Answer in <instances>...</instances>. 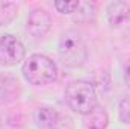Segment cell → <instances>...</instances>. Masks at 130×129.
Here are the masks:
<instances>
[{
  "mask_svg": "<svg viewBox=\"0 0 130 129\" xmlns=\"http://www.w3.org/2000/svg\"><path fill=\"white\" fill-rule=\"evenodd\" d=\"M65 102L77 114L86 115L98 106L97 93L92 84L86 81H74L70 82L65 88Z\"/></svg>",
  "mask_w": 130,
  "mask_h": 129,
  "instance_id": "2",
  "label": "cell"
},
{
  "mask_svg": "<svg viewBox=\"0 0 130 129\" xmlns=\"http://www.w3.org/2000/svg\"><path fill=\"white\" fill-rule=\"evenodd\" d=\"M20 84L9 74H0V105L9 103L20 96Z\"/></svg>",
  "mask_w": 130,
  "mask_h": 129,
  "instance_id": "8",
  "label": "cell"
},
{
  "mask_svg": "<svg viewBox=\"0 0 130 129\" xmlns=\"http://www.w3.org/2000/svg\"><path fill=\"white\" fill-rule=\"evenodd\" d=\"M59 58L65 67L77 68L85 64L88 58V47L77 31H67L59 38Z\"/></svg>",
  "mask_w": 130,
  "mask_h": 129,
  "instance_id": "3",
  "label": "cell"
},
{
  "mask_svg": "<svg viewBox=\"0 0 130 129\" xmlns=\"http://www.w3.org/2000/svg\"><path fill=\"white\" fill-rule=\"evenodd\" d=\"M97 6L94 2H79V8L73 14L74 21L77 23H92L95 20Z\"/></svg>",
  "mask_w": 130,
  "mask_h": 129,
  "instance_id": "10",
  "label": "cell"
},
{
  "mask_svg": "<svg viewBox=\"0 0 130 129\" xmlns=\"http://www.w3.org/2000/svg\"><path fill=\"white\" fill-rule=\"evenodd\" d=\"M107 123H109L107 112L104 111V108L97 106L94 111H91L89 114L85 115L82 126H83V129H106Z\"/></svg>",
  "mask_w": 130,
  "mask_h": 129,
  "instance_id": "9",
  "label": "cell"
},
{
  "mask_svg": "<svg viewBox=\"0 0 130 129\" xmlns=\"http://www.w3.org/2000/svg\"><path fill=\"white\" fill-rule=\"evenodd\" d=\"M21 73L29 84L42 87L58 79V65L45 55L33 53L23 62Z\"/></svg>",
  "mask_w": 130,
  "mask_h": 129,
  "instance_id": "1",
  "label": "cell"
},
{
  "mask_svg": "<svg viewBox=\"0 0 130 129\" xmlns=\"http://www.w3.org/2000/svg\"><path fill=\"white\" fill-rule=\"evenodd\" d=\"M52 28V17L50 14L42 9V8H36L27 17V23H26V29L35 38H41L50 31Z\"/></svg>",
  "mask_w": 130,
  "mask_h": 129,
  "instance_id": "5",
  "label": "cell"
},
{
  "mask_svg": "<svg viewBox=\"0 0 130 129\" xmlns=\"http://www.w3.org/2000/svg\"><path fill=\"white\" fill-rule=\"evenodd\" d=\"M123 78H124L126 87L130 90V59L126 62V65H124V74H123Z\"/></svg>",
  "mask_w": 130,
  "mask_h": 129,
  "instance_id": "14",
  "label": "cell"
},
{
  "mask_svg": "<svg viewBox=\"0 0 130 129\" xmlns=\"http://www.w3.org/2000/svg\"><path fill=\"white\" fill-rule=\"evenodd\" d=\"M18 14V5L14 2H0V28L11 24Z\"/></svg>",
  "mask_w": 130,
  "mask_h": 129,
  "instance_id": "11",
  "label": "cell"
},
{
  "mask_svg": "<svg viewBox=\"0 0 130 129\" xmlns=\"http://www.w3.org/2000/svg\"><path fill=\"white\" fill-rule=\"evenodd\" d=\"M118 115L120 120L126 125H130V96L124 97L120 102V108H118Z\"/></svg>",
  "mask_w": 130,
  "mask_h": 129,
  "instance_id": "13",
  "label": "cell"
},
{
  "mask_svg": "<svg viewBox=\"0 0 130 129\" xmlns=\"http://www.w3.org/2000/svg\"><path fill=\"white\" fill-rule=\"evenodd\" d=\"M55 8L61 14H74L79 8V0H58L55 2Z\"/></svg>",
  "mask_w": 130,
  "mask_h": 129,
  "instance_id": "12",
  "label": "cell"
},
{
  "mask_svg": "<svg viewBox=\"0 0 130 129\" xmlns=\"http://www.w3.org/2000/svg\"><path fill=\"white\" fill-rule=\"evenodd\" d=\"M106 15L110 26H115V28L121 26L130 18V3L121 2V0L109 3L106 9Z\"/></svg>",
  "mask_w": 130,
  "mask_h": 129,
  "instance_id": "6",
  "label": "cell"
},
{
  "mask_svg": "<svg viewBox=\"0 0 130 129\" xmlns=\"http://www.w3.org/2000/svg\"><path fill=\"white\" fill-rule=\"evenodd\" d=\"M24 55L26 49L17 36L11 33H5L0 36V65H17L24 59Z\"/></svg>",
  "mask_w": 130,
  "mask_h": 129,
  "instance_id": "4",
  "label": "cell"
},
{
  "mask_svg": "<svg viewBox=\"0 0 130 129\" xmlns=\"http://www.w3.org/2000/svg\"><path fill=\"white\" fill-rule=\"evenodd\" d=\"M35 122L41 129H59L61 114L52 106H41L35 112Z\"/></svg>",
  "mask_w": 130,
  "mask_h": 129,
  "instance_id": "7",
  "label": "cell"
}]
</instances>
